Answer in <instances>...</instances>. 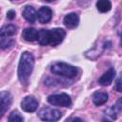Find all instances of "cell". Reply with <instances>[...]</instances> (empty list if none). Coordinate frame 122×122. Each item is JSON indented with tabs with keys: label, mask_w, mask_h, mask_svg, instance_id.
Segmentation results:
<instances>
[{
	"label": "cell",
	"mask_w": 122,
	"mask_h": 122,
	"mask_svg": "<svg viewBox=\"0 0 122 122\" xmlns=\"http://www.w3.org/2000/svg\"><path fill=\"white\" fill-rule=\"evenodd\" d=\"M66 31L63 29L60 28H54L51 30H47V41L48 45H51L52 47L59 45L65 38Z\"/></svg>",
	"instance_id": "3957f363"
},
{
	"label": "cell",
	"mask_w": 122,
	"mask_h": 122,
	"mask_svg": "<svg viewBox=\"0 0 122 122\" xmlns=\"http://www.w3.org/2000/svg\"><path fill=\"white\" fill-rule=\"evenodd\" d=\"M120 81H121V79H120V77H118V78L116 79V82H115V87H114V90H115L116 92H121V88H120L121 83H120Z\"/></svg>",
	"instance_id": "ffe728a7"
},
{
	"label": "cell",
	"mask_w": 122,
	"mask_h": 122,
	"mask_svg": "<svg viewBox=\"0 0 122 122\" xmlns=\"http://www.w3.org/2000/svg\"><path fill=\"white\" fill-rule=\"evenodd\" d=\"M7 18H8V19H10V20L14 19V18H15V11H14L13 10H9V11H8V13H7Z\"/></svg>",
	"instance_id": "d6986e66"
},
{
	"label": "cell",
	"mask_w": 122,
	"mask_h": 122,
	"mask_svg": "<svg viewBox=\"0 0 122 122\" xmlns=\"http://www.w3.org/2000/svg\"><path fill=\"white\" fill-rule=\"evenodd\" d=\"M63 23H64V25L67 28H69V29H74L79 24V16L76 13H74V12L69 13V14H67L64 17Z\"/></svg>",
	"instance_id": "9c48e42d"
},
{
	"label": "cell",
	"mask_w": 122,
	"mask_h": 122,
	"mask_svg": "<svg viewBox=\"0 0 122 122\" xmlns=\"http://www.w3.org/2000/svg\"><path fill=\"white\" fill-rule=\"evenodd\" d=\"M117 112H119V111L116 109V107L115 106H112L110 109H108V110H106V115H108V116H110L112 119H115L116 118V113Z\"/></svg>",
	"instance_id": "ac0fdd59"
},
{
	"label": "cell",
	"mask_w": 122,
	"mask_h": 122,
	"mask_svg": "<svg viewBox=\"0 0 122 122\" xmlns=\"http://www.w3.org/2000/svg\"><path fill=\"white\" fill-rule=\"evenodd\" d=\"M45 1H47V2H51V1H53V0H45Z\"/></svg>",
	"instance_id": "44dd1931"
},
{
	"label": "cell",
	"mask_w": 122,
	"mask_h": 122,
	"mask_svg": "<svg viewBox=\"0 0 122 122\" xmlns=\"http://www.w3.org/2000/svg\"><path fill=\"white\" fill-rule=\"evenodd\" d=\"M48 102L53 106L59 107H66L69 108L71 106V96L67 93H59V94H51L48 96Z\"/></svg>",
	"instance_id": "277c9868"
},
{
	"label": "cell",
	"mask_w": 122,
	"mask_h": 122,
	"mask_svg": "<svg viewBox=\"0 0 122 122\" xmlns=\"http://www.w3.org/2000/svg\"><path fill=\"white\" fill-rule=\"evenodd\" d=\"M38 107V101L33 95L26 96L21 102V108L26 112H33Z\"/></svg>",
	"instance_id": "52a82bcc"
},
{
	"label": "cell",
	"mask_w": 122,
	"mask_h": 122,
	"mask_svg": "<svg viewBox=\"0 0 122 122\" xmlns=\"http://www.w3.org/2000/svg\"><path fill=\"white\" fill-rule=\"evenodd\" d=\"M38 30L34 28H27L22 32V37L28 42H33L37 40Z\"/></svg>",
	"instance_id": "7c38bea8"
},
{
	"label": "cell",
	"mask_w": 122,
	"mask_h": 122,
	"mask_svg": "<svg viewBox=\"0 0 122 122\" xmlns=\"http://www.w3.org/2000/svg\"><path fill=\"white\" fill-rule=\"evenodd\" d=\"M17 31V27L13 24H8L0 28V37H10Z\"/></svg>",
	"instance_id": "4fadbf2b"
},
{
	"label": "cell",
	"mask_w": 122,
	"mask_h": 122,
	"mask_svg": "<svg viewBox=\"0 0 122 122\" xmlns=\"http://www.w3.org/2000/svg\"><path fill=\"white\" fill-rule=\"evenodd\" d=\"M114 76H115V70L113 68H110L104 74H102V76H100L98 82L102 86H109L114 79Z\"/></svg>",
	"instance_id": "30bf717a"
},
{
	"label": "cell",
	"mask_w": 122,
	"mask_h": 122,
	"mask_svg": "<svg viewBox=\"0 0 122 122\" xmlns=\"http://www.w3.org/2000/svg\"><path fill=\"white\" fill-rule=\"evenodd\" d=\"M52 16V11L49 7H41L36 12V18L42 24H46L51 21Z\"/></svg>",
	"instance_id": "ba28073f"
},
{
	"label": "cell",
	"mask_w": 122,
	"mask_h": 122,
	"mask_svg": "<svg viewBox=\"0 0 122 122\" xmlns=\"http://www.w3.org/2000/svg\"><path fill=\"white\" fill-rule=\"evenodd\" d=\"M51 71L54 74L61 75V76H64L67 78H73L78 73V70L76 67L71 66L67 63H64V62L54 63L51 67Z\"/></svg>",
	"instance_id": "7a4b0ae2"
},
{
	"label": "cell",
	"mask_w": 122,
	"mask_h": 122,
	"mask_svg": "<svg viewBox=\"0 0 122 122\" xmlns=\"http://www.w3.org/2000/svg\"><path fill=\"white\" fill-rule=\"evenodd\" d=\"M23 120H24V118L21 116V114L17 111L11 112L9 116V121H10V122H21Z\"/></svg>",
	"instance_id": "e0dca14e"
},
{
	"label": "cell",
	"mask_w": 122,
	"mask_h": 122,
	"mask_svg": "<svg viewBox=\"0 0 122 122\" xmlns=\"http://www.w3.org/2000/svg\"><path fill=\"white\" fill-rule=\"evenodd\" d=\"M11 1H14V0H11Z\"/></svg>",
	"instance_id": "7402d4cb"
},
{
	"label": "cell",
	"mask_w": 122,
	"mask_h": 122,
	"mask_svg": "<svg viewBox=\"0 0 122 122\" xmlns=\"http://www.w3.org/2000/svg\"><path fill=\"white\" fill-rule=\"evenodd\" d=\"M14 44V40L12 38H6L3 37L2 39H0V48L2 49H7L11 47Z\"/></svg>",
	"instance_id": "2e32d148"
},
{
	"label": "cell",
	"mask_w": 122,
	"mask_h": 122,
	"mask_svg": "<svg viewBox=\"0 0 122 122\" xmlns=\"http://www.w3.org/2000/svg\"><path fill=\"white\" fill-rule=\"evenodd\" d=\"M12 103V95L9 92H0V118L5 114Z\"/></svg>",
	"instance_id": "8992f818"
},
{
	"label": "cell",
	"mask_w": 122,
	"mask_h": 122,
	"mask_svg": "<svg viewBox=\"0 0 122 122\" xmlns=\"http://www.w3.org/2000/svg\"><path fill=\"white\" fill-rule=\"evenodd\" d=\"M38 116L43 121H57L61 118L62 112L59 110L52 109L50 107H45L39 111Z\"/></svg>",
	"instance_id": "5b68a950"
},
{
	"label": "cell",
	"mask_w": 122,
	"mask_h": 122,
	"mask_svg": "<svg viewBox=\"0 0 122 122\" xmlns=\"http://www.w3.org/2000/svg\"><path fill=\"white\" fill-rule=\"evenodd\" d=\"M96 8L102 13L108 12L112 9V3L110 2V0H97Z\"/></svg>",
	"instance_id": "9a60e30c"
},
{
	"label": "cell",
	"mask_w": 122,
	"mask_h": 122,
	"mask_svg": "<svg viewBox=\"0 0 122 122\" xmlns=\"http://www.w3.org/2000/svg\"><path fill=\"white\" fill-rule=\"evenodd\" d=\"M108 98H109V96H108L107 92L97 91L92 95V102L95 106H101L108 101Z\"/></svg>",
	"instance_id": "8fae6325"
},
{
	"label": "cell",
	"mask_w": 122,
	"mask_h": 122,
	"mask_svg": "<svg viewBox=\"0 0 122 122\" xmlns=\"http://www.w3.org/2000/svg\"><path fill=\"white\" fill-rule=\"evenodd\" d=\"M34 66V57L32 53L29 51H24L20 57L18 64V79L20 83L24 86L29 84L30 76L32 72Z\"/></svg>",
	"instance_id": "6da1fadb"
},
{
	"label": "cell",
	"mask_w": 122,
	"mask_h": 122,
	"mask_svg": "<svg viewBox=\"0 0 122 122\" xmlns=\"http://www.w3.org/2000/svg\"><path fill=\"white\" fill-rule=\"evenodd\" d=\"M23 17L30 23H34L36 19V11L33 7L31 6H26L23 10Z\"/></svg>",
	"instance_id": "5bb4252c"
}]
</instances>
